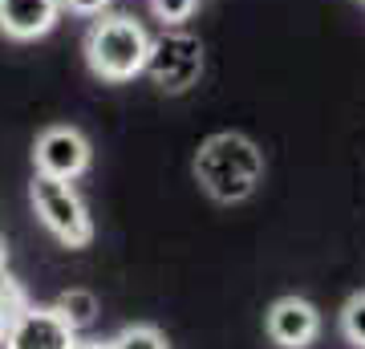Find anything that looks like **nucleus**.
I'll list each match as a JSON object with an SVG mask.
<instances>
[{
  "label": "nucleus",
  "instance_id": "nucleus-5",
  "mask_svg": "<svg viewBox=\"0 0 365 349\" xmlns=\"http://www.w3.org/2000/svg\"><path fill=\"white\" fill-rule=\"evenodd\" d=\"M4 349H78V329L57 309L25 305L13 321L4 325Z\"/></svg>",
  "mask_w": 365,
  "mask_h": 349
},
{
  "label": "nucleus",
  "instance_id": "nucleus-2",
  "mask_svg": "<svg viewBox=\"0 0 365 349\" xmlns=\"http://www.w3.org/2000/svg\"><path fill=\"white\" fill-rule=\"evenodd\" d=\"M150 37L134 16H102L86 33V61L102 81H130L146 69Z\"/></svg>",
  "mask_w": 365,
  "mask_h": 349
},
{
  "label": "nucleus",
  "instance_id": "nucleus-18",
  "mask_svg": "<svg viewBox=\"0 0 365 349\" xmlns=\"http://www.w3.org/2000/svg\"><path fill=\"white\" fill-rule=\"evenodd\" d=\"M361 4H365V0H361Z\"/></svg>",
  "mask_w": 365,
  "mask_h": 349
},
{
  "label": "nucleus",
  "instance_id": "nucleus-8",
  "mask_svg": "<svg viewBox=\"0 0 365 349\" xmlns=\"http://www.w3.org/2000/svg\"><path fill=\"white\" fill-rule=\"evenodd\" d=\"M61 16V0H0V33L13 41L45 37Z\"/></svg>",
  "mask_w": 365,
  "mask_h": 349
},
{
  "label": "nucleus",
  "instance_id": "nucleus-11",
  "mask_svg": "<svg viewBox=\"0 0 365 349\" xmlns=\"http://www.w3.org/2000/svg\"><path fill=\"white\" fill-rule=\"evenodd\" d=\"M114 349H167V337L150 329V325H130V329H122V333L110 341Z\"/></svg>",
  "mask_w": 365,
  "mask_h": 349
},
{
  "label": "nucleus",
  "instance_id": "nucleus-16",
  "mask_svg": "<svg viewBox=\"0 0 365 349\" xmlns=\"http://www.w3.org/2000/svg\"><path fill=\"white\" fill-rule=\"evenodd\" d=\"M9 264V244H4V236H0V268Z\"/></svg>",
  "mask_w": 365,
  "mask_h": 349
},
{
  "label": "nucleus",
  "instance_id": "nucleus-15",
  "mask_svg": "<svg viewBox=\"0 0 365 349\" xmlns=\"http://www.w3.org/2000/svg\"><path fill=\"white\" fill-rule=\"evenodd\" d=\"M78 349H114L110 341H78Z\"/></svg>",
  "mask_w": 365,
  "mask_h": 349
},
{
  "label": "nucleus",
  "instance_id": "nucleus-1",
  "mask_svg": "<svg viewBox=\"0 0 365 349\" xmlns=\"http://www.w3.org/2000/svg\"><path fill=\"white\" fill-rule=\"evenodd\" d=\"M195 179L215 203H244L264 179L260 146L235 130L211 134L195 155Z\"/></svg>",
  "mask_w": 365,
  "mask_h": 349
},
{
  "label": "nucleus",
  "instance_id": "nucleus-14",
  "mask_svg": "<svg viewBox=\"0 0 365 349\" xmlns=\"http://www.w3.org/2000/svg\"><path fill=\"white\" fill-rule=\"evenodd\" d=\"M110 4V0H61V9H73V13H81V16H98Z\"/></svg>",
  "mask_w": 365,
  "mask_h": 349
},
{
  "label": "nucleus",
  "instance_id": "nucleus-7",
  "mask_svg": "<svg viewBox=\"0 0 365 349\" xmlns=\"http://www.w3.org/2000/svg\"><path fill=\"white\" fill-rule=\"evenodd\" d=\"M321 333V317L309 300L300 297H284L268 309V337L280 349H309Z\"/></svg>",
  "mask_w": 365,
  "mask_h": 349
},
{
  "label": "nucleus",
  "instance_id": "nucleus-12",
  "mask_svg": "<svg viewBox=\"0 0 365 349\" xmlns=\"http://www.w3.org/2000/svg\"><path fill=\"white\" fill-rule=\"evenodd\" d=\"M25 305H29V297H25V288H21V280H13L9 272L0 268V321L9 325Z\"/></svg>",
  "mask_w": 365,
  "mask_h": 349
},
{
  "label": "nucleus",
  "instance_id": "nucleus-10",
  "mask_svg": "<svg viewBox=\"0 0 365 349\" xmlns=\"http://www.w3.org/2000/svg\"><path fill=\"white\" fill-rule=\"evenodd\" d=\"M341 333H345L349 345L365 349V293L345 300V309H341Z\"/></svg>",
  "mask_w": 365,
  "mask_h": 349
},
{
  "label": "nucleus",
  "instance_id": "nucleus-17",
  "mask_svg": "<svg viewBox=\"0 0 365 349\" xmlns=\"http://www.w3.org/2000/svg\"><path fill=\"white\" fill-rule=\"evenodd\" d=\"M0 337H4V321H0Z\"/></svg>",
  "mask_w": 365,
  "mask_h": 349
},
{
  "label": "nucleus",
  "instance_id": "nucleus-4",
  "mask_svg": "<svg viewBox=\"0 0 365 349\" xmlns=\"http://www.w3.org/2000/svg\"><path fill=\"white\" fill-rule=\"evenodd\" d=\"M146 69L150 78L163 86V90L179 93L187 86H195L199 69H203V49H199L195 37L187 33H163L158 41H150V53H146Z\"/></svg>",
  "mask_w": 365,
  "mask_h": 349
},
{
  "label": "nucleus",
  "instance_id": "nucleus-6",
  "mask_svg": "<svg viewBox=\"0 0 365 349\" xmlns=\"http://www.w3.org/2000/svg\"><path fill=\"white\" fill-rule=\"evenodd\" d=\"M33 163H37L41 175L73 183L81 171L90 167V143L73 126H49L37 138V146H33Z\"/></svg>",
  "mask_w": 365,
  "mask_h": 349
},
{
  "label": "nucleus",
  "instance_id": "nucleus-9",
  "mask_svg": "<svg viewBox=\"0 0 365 349\" xmlns=\"http://www.w3.org/2000/svg\"><path fill=\"white\" fill-rule=\"evenodd\" d=\"M53 309L61 313L73 329H86V325L98 321V297H93V293H86V288H69V293H61Z\"/></svg>",
  "mask_w": 365,
  "mask_h": 349
},
{
  "label": "nucleus",
  "instance_id": "nucleus-3",
  "mask_svg": "<svg viewBox=\"0 0 365 349\" xmlns=\"http://www.w3.org/2000/svg\"><path fill=\"white\" fill-rule=\"evenodd\" d=\"M29 199H33L37 220L66 248H86L93 240L90 211H86V203L78 199V191L66 179H53V175H41L37 171L33 183H29Z\"/></svg>",
  "mask_w": 365,
  "mask_h": 349
},
{
  "label": "nucleus",
  "instance_id": "nucleus-13",
  "mask_svg": "<svg viewBox=\"0 0 365 349\" xmlns=\"http://www.w3.org/2000/svg\"><path fill=\"white\" fill-rule=\"evenodd\" d=\"M195 4H199V0H150L155 16L163 21V25H170V29H179L182 21H191Z\"/></svg>",
  "mask_w": 365,
  "mask_h": 349
}]
</instances>
